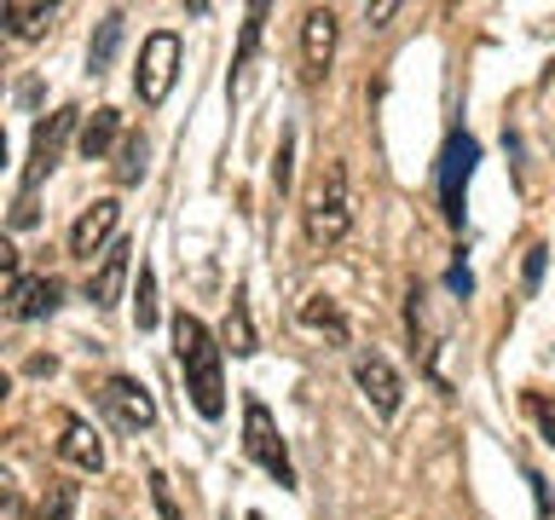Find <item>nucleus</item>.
Instances as JSON below:
<instances>
[{
	"instance_id": "1",
	"label": "nucleus",
	"mask_w": 555,
	"mask_h": 520,
	"mask_svg": "<svg viewBox=\"0 0 555 520\" xmlns=\"http://www.w3.org/2000/svg\"><path fill=\"white\" fill-rule=\"evenodd\" d=\"M173 353H180V370H185V393L191 405H197V416H208V422H220L225 411V381H220V353L225 347L208 336L203 318H191V312H180L173 318Z\"/></svg>"
},
{
	"instance_id": "2",
	"label": "nucleus",
	"mask_w": 555,
	"mask_h": 520,
	"mask_svg": "<svg viewBox=\"0 0 555 520\" xmlns=\"http://www.w3.org/2000/svg\"><path fill=\"white\" fill-rule=\"evenodd\" d=\"M353 232V203H347V168L330 162L324 180L312 185L307 197V243L312 249H336V243Z\"/></svg>"
},
{
	"instance_id": "3",
	"label": "nucleus",
	"mask_w": 555,
	"mask_h": 520,
	"mask_svg": "<svg viewBox=\"0 0 555 520\" xmlns=\"http://www.w3.org/2000/svg\"><path fill=\"white\" fill-rule=\"evenodd\" d=\"M173 81H180V35L173 29H156L145 35V47H139V69H133V93L139 104H163L173 93Z\"/></svg>"
},
{
	"instance_id": "4",
	"label": "nucleus",
	"mask_w": 555,
	"mask_h": 520,
	"mask_svg": "<svg viewBox=\"0 0 555 520\" xmlns=\"http://www.w3.org/2000/svg\"><path fill=\"white\" fill-rule=\"evenodd\" d=\"M243 445H249V457L267 468V474L278 480V485H289L295 492V463H289V445H284V433H278V422H272V411L260 405V399H249L243 405Z\"/></svg>"
},
{
	"instance_id": "5",
	"label": "nucleus",
	"mask_w": 555,
	"mask_h": 520,
	"mask_svg": "<svg viewBox=\"0 0 555 520\" xmlns=\"http://www.w3.org/2000/svg\"><path fill=\"white\" fill-rule=\"evenodd\" d=\"M81 110L76 104H64V110H52L47 121H35V139H29V168H24V197H35V185L47 180L52 168H59V156H64V145H69V133L81 128Z\"/></svg>"
},
{
	"instance_id": "6",
	"label": "nucleus",
	"mask_w": 555,
	"mask_h": 520,
	"mask_svg": "<svg viewBox=\"0 0 555 520\" xmlns=\"http://www.w3.org/2000/svg\"><path fill=\"white\" fill-rule=\"evenodd\" d=\"M301 64H307V81H324L330 64H336V12L330 6H312L301 17Z\"/></svg>"
},
{
	"instance_id": "7",
	"label": "nucleus",
	"mask_w": 555,
	"mask_h": 520,
	"mask_svg": "<svg viewBox=\"0 0 555 520\" xmlns=\"http://www.w3.org/2000/svg\"><path fill=\"white\" fill-rule=\"evenodd\" d=\"M116 220H121V203H116V197L87 203L81 214H76V225H69V255H76V260H93V255L104 249V243H111Z\"/></svg>"
},
{
	"instance_id": "8",
	"label": "nucleus",
	"mask_w": 555,
	"mask_h": 520,
	"mask_svg": "<svg viewBox=\"0 0 555 520\" xmlns=\"http://www.w3.org/2000/svg\"><path fill=\"white\" fill-rule=\"evenodd\" d=\"M99 405L111 411L121 428H151V422H156V399L139 388L133 376H111V381H104V388H99Z\"/></svg>"
},
{
	"instance_id": "9",
	"label": "nucleus",
	"mask_w": 555,
	"mask_h": 520,
	"mask_svg": "<svg viewBox=\"0 0 555 520\" xmlns=\"http://www.w3.org/2000/svg\"><path fill=\"white\" fill-rule=\"evenodd\" d=\"M353 381H359V393L371 399L376 416H393L399 411V393H405V388H399V370L382 353H359L353 359Z\"/></svg>"
},
{
	"instance_id": "10",
	"label": "nucleus",
	"mask_w": 555,
	"mask_h": 520,
	"mask_svg": "<svg viewBox=\"0 0 555 520\" xmlns=\"http://www.w3.org/2000/svg\"><path fill=\"white\" fill-rule=\"evenodd\" d=\"M59 457L69 468H81V474H99L104 468V440H99V428L87 422V416H59Z\"/></svg>"
},
{
	"instance_id": "11",
	"label": "nucleus",
	"mask_w": 555,
	"mask_h": 520,
	"mask_svg": "<svg viewBox=\"0 0 555 520\" xmlns=\"http://www.w3.org/2000/svg\"><path fill=\"white\" fill-rule=\"evenodd\" d=\"M59 295H64L59 277L24 272V277H12L7 301H12V318H47V312H59Z\"/></svg>"
},
{
	"instance_id": "12",
	"label": "nucleus",
	"mask_w": 555,
	"mask_h": 520,
	"mask_svg": "<svg viewBox=\"0 0 555 520\" xmlns=\"http://www.w3.org/2000/svg\"><path fill=\"white\" fill-rule=\"evenodd\" d=\"M128 255H133L128 243H111V249L99 255L93 277H87V301H93V307H116L121 301V284H128V266H133Z\"/></svg>"
},
{
	"instance_id": "13",
	"label": "nucleus",
	"mask_w": 555,
	"mask_h": 520,
	"mask_svg": "<svg viewBox=\"0 0 555 520\" xmlns=\"http://www.w3.org/2000/svg\"><path fill=\"white\" fill-rule=\"evenodd\" d=\"M468 168H475V139H451V145H446V168H440V203H446V220H463V185H468Z\"/></svg>"
},
{
	"instance_id": "14",
	"label": "nucleus",
	"mask_w": 555,
	"mask_h": 520,
	"mask_svg": "<svg viewBox=\"0 0 555 520\" xmlns=\"http://www.w3.org/2000/svg\"><path fill=\"white\" fill-rule=\"evenodd\" d=\"M0 17H7V35H12V41H41L59 12H52V6H35V0H7V6H0Z\"/></svg>"
},
{
	"instance_id": "15",
	"label": "nucleus",
	"mask_w": 555,
	"mask_h": 520,
	"mask_svg": "<svg viewBox=\"0 0 555 520\" xmlns=\"http://www.w3.org/2000/svg\"><path fill=\"white\" fill-rule=\"evenodd\" d=\"M116 139H121V110H111V104H99V110L81 121V156H87V162H99V156L111 151Z\"/></svg>"
},
{
	"instance_id": "16",
	"label": "nucleus",
	"mask_w": 555,
	"mask_h": 520,
	"mask_svg": "<svg viewBox=\"0 0 555 520\" xmlns=\"http://www.w3.org/2000/svg\"><path fill=\"white\" fill-rule=\"evenodd\" d=\"M301 324L319 329V336H330L336 347H347V336H353V329H347V318H341V307L330 301V295H312V301H301Z\"/></svg>"
},
{
	"instance_id": "17",
	"label": "nucleus",
	"mask_w": 555,
	"mask_h": 520,
	"mask_svg": "<svg viewBox=\"0 0 555 520\" xmlns=\"http://www.w3.org/2000/svg\"><path fill=\"white\" fill-rule=\"evenodd\" d=\"M225 347H232L237 359H255L260 353V336H255V324H249V295H232V312H225Z\"/></svg>"
},
{
	"instance_id": "18",
	"label": "nucleus",
	"mask_w": 555,
	"mask_h": 520,
	"mask_svg": "<svg viewBox=\"0 0 555 520\" xmlns=\"http://www.w3.org/2000/svg\"><path fill=\"white\" fill-rule=\"evenodd\" d=\"M116 47H121V12H104V24H99V41L87 47V69H111V58H116Z\"/></svg>"
},
{
	"instance_id": "19",
	"label": "nucleus",
	"mask_w": 555,
	"mask_h": 520,
	"mask_svg": "<svg viewBox=\"0 0 555 520\" xmlns=\"http://www.w3.org/2000/svg\"><path fill=\"white\" fill-rule=\"evenodd\" d=\"M76 503H81V485H69V480H47L41 520H76Z\"/></svg>"
},
{
	"instance_id": "20",
	"label": "nucleus",
	"mask_w": 555,
	"mask_h": 520,
	"mask_svg": "<svg viewBox=\"0 0 555 520\" xmlns=\"http://www.w3.org/2000/svg\"><path fill=\"white\" fill-rule=\"evenodd\" d=\"M145 156H151V145H145V133H128V145H121V162H116V185H139L145 180Z\"/></svg>"
},
{
	"instance_id": "21",
	"label": "nucleus",
	"mask_w": 555,
	"mask_h": 520,
	"mask_svg": "<svg viewBox=\"0 0 555 520\" xmlns=\"http://www.w3.org/2000/svg\"><path fill=\"white\" fill-rule=\"evenodd\" d=\"M133 324L139 329H156V272L139 266V295H133Z\"/></svg>"
},
{
	"instance_id": "22",
	"label": "nucleus",
	"mask_w": 555,
	"mask_h": 520,
	"mask_svg": "<svg viewBox=\"0 0 555 520\" xmlns=\"http://www.w3.org/2000/svg\"><path fill=\"white\" fill-rule=\"evenodd\" d=\"M151 503H156V515H163V520H180V503H173V485H168L163 468H151Z\"/></svg>"
},
{
	"instance_id": "23",
	"label": "nucleus",
	"mask_w": 555,
	"mask_h": 520,
	"mask_svg": "<svg viewBox=\"0 0 555 520\" xmlns=\"http://www.w3.org/2000/svg\"><path fill=\"white\" fill-rule=\"evenodd\" d=\"M260 17H267V6H249V24H243V47H237V69L255 58V41H260Z\"/></svg>"
},
{
	"instance_id": "24",
	"label": "nucleus",
	"mask_w": 555,
	"mask_h": 520,
	"mask_svg": "<svg viewBox=\"0 0 555 520\" xmlns=\"http://www.w3.org/2000/svg\"><path fill=\"white\" fill-rule=\"evenodd\" d=\"M364 17H371V24L382 29L388 17H399V6H393V0H376V6H364Z\"/></svg>"
},
{
	"instance_id": "25",
	"label": "nucleus",
	"mask_w": 555,
	"mask_h": 520,
	"mask_svg": "<svg viewBox=\"0 0 555 520\" xmlns=\"http://www.w3.org/2000/svg\"><path fill=\"white\" fill-rule=\"evenodd\" d=\"M12 225L24 232V225H35V197H17V208H12Z\"/></svg>"
},
{
	"instance_id": "26",
	"label": "nucleus",
	"mask_w": 555,
	"mask_h": 520,
	"mask_svg": "<svg viewBox=\"0 0 555 520\" xmlns=\"http://www.w3.org/2000/svg\"><path fill=\"white\" fill-rule=\"evenodd\" d=\"M0 509H7V520H29V515H24V497H17V492H7V503H0Z\"/></svg>"
},
{
	"instance_id": "27",
	"label": "nucleus",
	"mask_w": 555,
	"mask_h": 520,
	"mask_svg": "<svg viewBox=\"0 0 555 520\" xmlns=\"http://www.w3.org/2000/svg\"><path fill=\"white\" fill-rule=\"evenodd\" d=\"M249 520H267V515H255V509H249Z\"/></svg>"
}]
</instances>
